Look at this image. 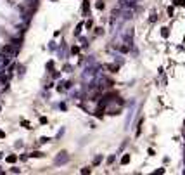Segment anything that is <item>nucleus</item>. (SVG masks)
I'll return each mask as SVG.
<instances>
[{
  "mask_svg": "<svg viewBox=\"0 0 185 175\" xmlns=\"http://www.w3.org/2000/svg\"><path fill=\"white\" fill-rule=\"evenodd\" d=\"M7 161H10V163H12V161H16V156H9V158H7Z\"/></svg>",
  "mask_w": 185,
  "mask_h": 175,
  "instance_id": "nucleus-1",
  "label": "nucleus"
}]
</instances>
